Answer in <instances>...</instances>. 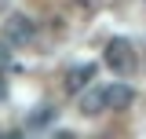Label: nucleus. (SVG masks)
<instances>
[{
	"label": "nucleus",
	"instance_id": "nucleus-1",
	"mask_svg": "<svg viewBox=\"0 0 146 139\" xmlns=\"http://www.w3.org/2000/svg\"><path fill=\"white\" fill-rule=\"evenodd\" d=\"M102 59H106V66L113 73H131V66H135V51H131V44L124 37H113L106 44V51H102Z\"/></svg>",
	"mask_w": 146,
	"mask_h": 139
},
{
	"label": "nucleus",
	"instance_id": "nucleus-2",
	"mask_svg": "<svg viewBox=\"0 0 146 139\" xmlns=\"http://www.w3.org/2000/svg\"><path fill=\"white\" fill-rule=\"evenodd\" d=\"M33 37H36V22H33V18L11 15L7 22H4V40H7V44H15V48H26Z\"/></svg>",
	"mask_w": 146,
	"mask_h": 139
},
{
	"label": "nucleus",
	"instance_id": "nucleus-3",
	"mask_svg": "<svg viewBox=\"0 0 146 139\" xmlns=\"http://www.w3.org/2000/svg\"><path fill=\"white\" fill-rule=\"evenodd\" d=\"M77 110L84 114V117H95V114H102L106 103H102V88H84V92H77Z\"/></svg>",
	"mask_w": 146,
	"mask_h": 139
},
{
	"label": "nucleus",
	"instance_id": "nucleus-4",
	"mask_svg": "<svg viewBox=\"0 0 146 139\" xmlns=\"http://www.w3.org/2000/svg\"><path fill=\"white\" fill-rule=\"evenodd\" d=\"M131 99H135V92H131L128 84H110V88H102V103H106V110H128Z\"/></svg>",
	"mask_w": 146,
	"mask_h": 139
},
{
	"label": "nucleus",
	"instance_id": "nucleus-5",
	"mask_svg": "<svg viewBox=\"0 0 146 139\" xmlns=\"http://www.w3.org/2000/svg\"><path fill=\"white\" fill-rule=\"evenodd\" d=\"M91 77H95V62H84V66H73L70 73H66V92H70V95H77V92H84V88L91 84Z\"/></svg>",
	"mask_w": 146,
	"mask_h": 139
},
{
	"label": "nucleus",
	"instance_id": "nucleus-6",
	"mask_svg": "<svg viewBox=\"0 0 146 139\" xmlns=\"http://www.w3.org/2000/svg\"><path fill=\"white\" fill-rule=\"evenodd\" d=\"M51 114H55L51 106H40V110H36V114H33V121H29V124H44V121H48V117H51Z\"/></svg>",
	"mask_w": 146,
	"mask_h": 139
},
{
	"label": "nucleus",
	"instance_id": "nucleus-7",
	"mask_svg": "<svg viewBox=\"0 0 146 139\" xmlns=\"http://www.w3.org/2000/svg\"><path fill=\"white\" fill-rule=\"evenodd\" d=\"M51 139H73V132H55Z\"/></svg>",
	"mask_w": 146,
	"mask_h": 139
},
{
	"label": "nucleus",
	"instance_id": "nucleus-8",
	"mask_svg": "<svg viewBox=\"0 0 146 139\" xmlns=\"http://www.w3.org/2000/svg\"><path fill=\"white\" fill-rule=\"evenodd\" d=\"M0 139H26L22 132H7V136H0Z\"/></svg>",
	"mask_w": 146,
	"mask_h": 139
}]
</instances>
